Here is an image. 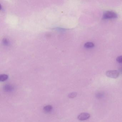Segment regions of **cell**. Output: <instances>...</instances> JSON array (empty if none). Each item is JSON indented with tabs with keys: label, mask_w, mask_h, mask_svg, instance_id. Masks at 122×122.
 Returning a JSON list of instances; mask_svg holds the SVG:
<instances>
[{
	"label": "cell",
	"mask_w": 122,
	"mask_h": 122,
	"mask_svg": "<svg viewBox=\"0 0 122 122\" xmlns=\"http://www.w3.org/2000/svg\"><path fill=\"white\" fill-rule=\"evenodd\" d=\"M117 17V14L115 12L111 11H106L103 14L102 19L103 20L114 19Z\"/></svg>",
	"instance_id": "cell-1"
},
{
	"label": "cell",
	"mask_w": 122,
	"mask_h": 122,
	"mask_svg": "<svg viewBox=\"0 0 122 122\" xmlns=\"http://www.w3.org/2000/svg\"><path fill=\"white\" fill-rule=\"evenodd\" d=\"M106 75L108 77L115 79L118 77L119 73L117 70H110L106 72Z\"/></svg>",
	"instance_id": "cell-2"
},
{
	"label": "cell",
	"mask_w": 122,
	"mask_h": 122,
	"mask_svg": "<svg viewBox=\"0 0 122 122\" xmlns=\"http://www.w3.org/2000/svg\"><path fill=\"white\" fill-rule=\"evenodd\" d=\"M90 117V115L88 113L83 112L80 113L78 116L77 118L79 120L83 121L86 120Z\"/></svg>",
	"instance_id": "cell-3"
},
{
	"label": "cell",
	"mask_w": 122,
	"mask_h": 122,
	"mask_svg": "<svg viewBox=\"0 0 122 122\" xmlns=\"http://www.w3.org/2000/svg\"><path fill=\"white\" fill-rule=\"evenodd\" d=\"M53 107L52 106L50 105H48L46 106L43 108V110L46 112H50L51 111H52V110Z\"/></svg>",
	"instance_id": "cell-4"
},
{
	"label": "cell",
	"mask_w": 122,
	"mask_h": 122,
	"mask_svg": "<svg viewBox=\"0 0 122 122\" xmlns=\"http://www.w3.org/2000/svg\"><path fill=\"white\" fill-rule=\"evenodd\" d=\"M95 46L94 43L91 42H87L85 43L84 47L87 48H92Z\"/></svg>",
	"instance_id": "cell-5"
},
{
	"label": "cell",
	"mask_w": 122,
	"mask_h": 122,
	"mask_svg": "<svg viewBox=\"0 0 122 122\" xmlns=\"http://www.w3.org/2000/svg\"><path fill=\"white\" fill-rule=\"evenodd\" d=\"M8 78V75L6 74H2L0 76V81L2 82L5 81L7 80Z\"/></svg>",
	"instance_id": "cell-6"
},
{
	"label": "cell",
	"mask_w": 122,
	"mask_h": 122,
	"mask_svg": "<svg viewBox=\"0 0 122 122\" xmlns=\"http://www.w3.org/2000/svg\"><path fill=\"white\" fill-rule=\"evenodd\" d=\"M4 89L7 91H11L13 89V87L10 85H7L5 86Z\"/></svg>",
	"instance_id": "cell-7"
},
{
	"label": "cell",
	"mask_w": 122,
	"mask_h": 122,
	"mask_svg": "<svg viewBox=\"0 0 122 122\" xmlns=\"http://www.w3.org/2000/svg\"><path fill=\"white\" fill-rule=\"evenodd\" d=\"M77 95V93L76 92L71 93H70V94L68 95V97H69L70 98H74L75 97H76Z\"/></svg>",
	"instance_id": "cell-8"
},
{
	"label": "cell",
	"mask_w": 122,
	"mask_h": 122,
	"mask_svg": "<svg viewBox=\"0 0 122 122\" xmlns=\"http://www.w3.org/2000/svg\"><path fill=\"white\" fill-rule=\"evenodd\" d=\"M117 62L119 63H122V56H118L116 59Z\"/></svg>",
	"instance_id": "cell-9"
},
{
	"label": "cell",
	"mask_w": 122,
	"mask_h": 122,
	"mask_svg": "<svg viewBox=\"0 0 122 122\" xmlns=\"http://www.w3.org/2000/svg\"><path fill=\"white\" fill-rule=\"evenodd\" d=\"M3 44L6 46L8 45V43H9L7 39H6V38H4L3 40Z\"/></svg>",
	"instance_id": "cell-10"
}]
</instances>
